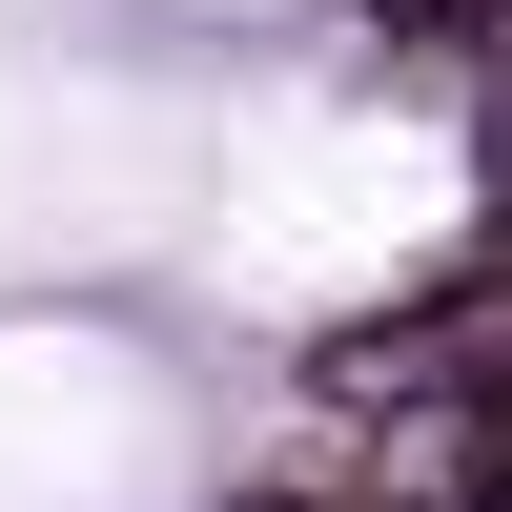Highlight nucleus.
I'll return each instance as SVG.
<instances>
[{
	"instance_id": "1",
	"label": "nucleus",
	"mask_w": 512,
	"mask_h": 512,
	"mask_svg": "<svg viewBox=\"0 0 512 512\" xmlns=\"http://www.w3.org/2000/svg\"><path fill=\"white\" fill-rule=\"evenodd\" d=\"M410 41H512V0H390Z\"/></svg>"
}]
</instances>
